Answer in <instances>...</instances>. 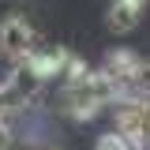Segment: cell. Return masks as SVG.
Returning a JSON list of instances; mask_svg holds the SVG:
<instances>
[{
    "instance_id": "1",
    "label": "cell",
    "mask_w": 150,
    "mask_h": 150,
    "mask_svg": "<svg viewBox=\"0 0 150 150\" xmlns=\"http://www.w3.org/2000/svg\"><path fill=\"white\" fill-rule=\"evenodd\" d=\"M112 101H116V90H112V83L105 79V71L98 68V71H86L75 75L64 83V94H60V112L64 116H71V120H90L98 116L101 109H109Z\"/></svg>"
},
{
    "instance_id": "2",
    "label": "cell",
    "mask_w": 150,
    "mask_h": 150,
    "mask_svg": "<svg viewBox=\"0 0 150 150\" xmlns=\"http://www.w3.org/2000/svg\"><path fill=\"white\" fill-rule=\"evenodd\" d=\"M34 49H38V34L23 15H8L0 23V53L8 56L11 64H23Z\"/></svg>"
},
{
    "instance_id": "3",
    "label": "cell",
    "mask_w": 150,
    "mask_h": 150,
    "mask_svg": "<svg viewBox=\"0 0 150 150\" xmlns=\"http://www.w3.org/2000/svg\"><path fill=\"white\" fill-rule=\"evenodd\" d=\"M139 60L143 56L139 53H131V49H116V53L105 56V79L112 83V90H116V98H124V90H128V83H131V75H135V68H139Z\"/></svg>"
},
{
    "instance_id": "4",
    "label": "cell",
    "mask_w": 150,
    "mask_h": 150,
    "mask_svg": "<svg viewBox=\"0 0 150 150\" xmlns=\"http://www.w3.org/2000/svg\"><path fill=\"white\" fill-rule=\"evenodd\" d=\"M143 8H146V0H112L109 4V30L112 34H131L139 26Z\"/></svg>"
},
{
    "instance_id": "5",
    "label": "cell",
    "mask_w": 150,
    "mask_h": 150,
    "mask_svg": "<svg viewBox=\"0 0 150 150\" xmlns=\"http://www.w3.org/2000/svg\"><path fill=\"white\" fill-rule=\"evenodd\" d=\"M124 98H128V101H146V98H150V60H146V56L139 60V68H135V75H131Z\"/></svg>"
},
{
    "instance_id": "6",
    "label": "cell",
    "mask_w": 150,
    "mask_h": 150,
    "mask_svg": "<svg viewBox=\"0 0 150 150\" xmlns=\"http://www.w3.org/2000/svg\"><path fill=\"white\" fill-rule=\"evenodd\" d=\"M135 146L150 150V98L139 101V135H135Z\"/></svg>"
},
{
    "instance_id": "7",
    "label": "cell",
    "mask_w": 150,
    "mask_h": 150,
    "mask_svg": "<svg viewBox=\"0 0 150 150\" xmlns=\"http://www.w3.org/2000/svg\"><path fill=\"white\" fill-rule=\"evenodd\" d=\"M15 112H23L15 105V98H11V90H8V83H0V120H8V124H11V116H15Z\"/></svg>"
},
{
    "instance_id": "8",
    "label": "cell",
    "mask_w": 150,
    "mask_h": 150,
    "mask_svg": "<svg viewBox=\"0 0 150 150\" xmlns=\"http://www.w3.org/2000/svg\"><path fill=\"white\" fill-rule=\"evenodd\" d=\"M131 143L124 139V135H116V131H105L101 139H98V150H128Z\"/></svg>"
},
{
    "instance_id": "9",
    "label": "cell",
    "mask_w": 150,
    "mask_h": 150,
    "mask_svg": "<svg viewBox=\"0 0 150 150\" xmlns=\"http://www.w3.org/2000/svg\"><path fill=\"white\" fill-rule=\"evenodd\" d=\"M11 143H15V128L8 120H0V150H11Z\"/></svg>"
},
{
    "instance_id": "10",
    "label": "cell",
    "mask_w": 150,
    "mask_h": 150,
    "mask_svg": "<svg viewBox=\"0 0 150 150\" xmlns=\"http://www.w3.org/2000/svg\"><path fill=\"white\" fill-rule=\"evenodd\" d=\"M45 150H56V146H45Z\"/></svg>"
}]
</instances>
